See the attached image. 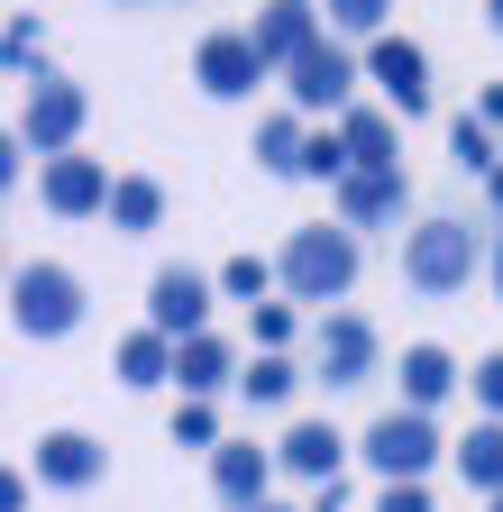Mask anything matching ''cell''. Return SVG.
Instances as JSON below:
<instances>
[{
	"mask_svg": "<svg viewBox=\"0 0 503 512\" xmlns=\"http://www.w3.org/2000/svg\"><path fill=\"white\" fill-rule=\"evenodd\" d=\"M403 284L412 293H467L476 284V220H458V211L421 220L403 238Z\"/></svg>",
	"mask_w": 503,
	"mask_h": 512,
	"instance_id": "obj_1",
	"label": "cell"
},
{
	"mask_svg": "<svg viewBox=\"0 0 503 512\" xmlns=\"http://www.w3.org/2000/svg\"><path fill=\"white\" fill-rule=\"evenodd\" d=\"M275 275L293 284V302H339L357 284V229H293L284 256H275Z\"/></svg>",
	"mask_w": 503,
	"mask_h": 512,
	"instance_id": "obj_2",
	"label": "cell"
},
{
	"mask_svg": "<svg viewBox=\"0 0 503 512\" xmlns=\"http://www.w3.org/2000/svg\"><path fill=\"white\" fill-rule=\"evenodd\" d=\"M10 320H19V339H65L83 330V275L74 266H19L10 275Z\"/></svg>",
	"mask_w": 503,
	"mask_h": 512,
	"instance_id": "obj_3",
	"label": "cell"
},
{
	"mask_svg": "<svg viewBox=\"0 0 503 512\" xmlns=\"http://www.w3.org/2000/svg\"><path fill=\"white\" fill-rule=\"evenodd\" d=\"M357 458L385 476V485H421V476H430V458H439V430H430V412H385V421L366 430Z\"/></svg>",
	"mask_w": 503,
	"mask_h": 512,
	"instance_id": "obj_4",
	"label": "cell"
},
{
	"mask_svg": "<svg viewBox=\"0 0 503 512\" xmlns=\"http://www.w3.org/2000/svg\"><path fill=\"white\" fill-rule=\"evenodd\" d=\"M74 128H83V83L37 74V83H28V110H19V138H28L37 156H74Z\"/></svg>",
	"mask_w": 503,
	"mask_h": 512,
	"instance_id": "obj_5",
	"label": "cell"
},
{
	"mask_svg": "<svg viewBox=\"0 0 503 512\" xmlns=\"http://www.w3.org/2000/svg\"><path fill=\"white\" fill-rule=\"evenodd\" d=\"M193 83H202L211 101H247V92L266 83V55H257V37H247V28L202 37V55H193Z\"/></svg>",
	"mask_w": 503,
	"mask_h": 512,
	"instance_id": "obj_6",
	"label": "cell"
},
{
	"mask_svg": "<svg viewBox=\"0 0 503 512\" xmlns=\"http://www.w3.org/2000/svg\"><path fill=\"white\" fill-rule=\"evenodd\" d=\"M284 92H293V110H357L348 92H357V55L339 46V37H321V46H311L302 64H293V74H284Z\"/></svg>",
	"mask_w": 503,
	"mask_h": 512,
	"instance_id": "obj_7",
	"label": "cell"
},
{
	"mask_svg": "<svg viewBox=\"0 0 503 512\" xmlns=\"http://www.w3.org/2000/svg\"><path fill=\"white\" fill-rule=\"evenodd\" d=\"M403 211H412L403 165H357V174L339 183V229H385V220H403Z\"/></svg>",
	"mask_w": 503,
	"mask_h": 512,
	"instance_id": "obj_8",
	"label": "cell"
},
{
	"mask_svg": "<svg viewBox=\"0 0 503 512\" xmlns=\"http://www.w3.org/2000/svg\"><path fill=\"white\" fill-rule=\"evenodd\" d=\"M202 320H211V284H202L193 266H165V275L147 284V330H165L174 348L202 339Z\"/></svg>",
	"mask_w": 503,
	"mask_h": 512,
	"instance_id": "obj_9",
	"label": "cell"
},
{
	"mask_svg": "<svg viewBox=\"0 0 503 512\" xmlns=\"http://www.w3.org/2000/svg\"><path fill=\"white\" fill-rule=\"evenodd\" d=\"M247 37H257L266 74H275V64L293 74V64H302L311 46H321V10H311V0H266V10H257V28H247Z\"/></svg>",
	"mask_w": 503,
	"mask_h": 512,
	"instance_id": "obj_10",
	"label": "cell"
},
{
	"mask_svg": "<svg viewBox=\"0 0 503 512\" xmlns=\"http://www.w3.org/2000/svg\"><path fill=\"white\" fill-rule=\"evenodd\" d=\"M366 74L385 83V101H394L403 119L430 110V55H421L412 37H375V46H366Z\"/></svg>",
	"mask_w": 503,
	"mask_h": 512,
	"instance_id": "obj_11",
	"label": "cell"
},
{
	"mask_svg": "<svg viewBox=\"0 0 503 512\" xmlns=\"http://www.w3.org/2000/svg\"><path fill=\"white\" fill-rule=\"evenodd\" d=\"M37 192H46V211H65V220L110 211V174H101V156H46Z\"/></svg>",
	"mask_w": 503,
	"mask_h": 512,
	"instance_id": "obj_12",
	"label": "cell"
},
{
	"mask_svg": "<svg viewBox=\"0 0 503 512\" xmlns=\"http://www.w3.org/2000/svg\"><path fill=\"white\" fill-rule=\"evenodd\" d=\"M339 458H348V439H339L330 421H293V430L275 439V467L302 476V485H339Z\"/></svg>",
	"mask_w": 503,
	"mask_h": 512,
	"instance_id": "obj_13",
	"label": "cell"
},
{
	"mask_svg": "<svg viewBox=\"0 0 503 512\" xmlns=\"http://www.w3.org/2000/svg\"><path fill=\"white\" fill-rule=\"evenodd\" d=\"M266 476H275V448H257V439H220V448H211V485H220V503L257 512V503H266Z\"/></svg>",
	"mask_w": 503,
	"mask_h": 512,
	"instance_id": "obj_14",
	"label": "cell"
},
{
	"mask_svg": "<svg viewBox=\"0 0 503 512\" xmlns=\"http://www.w3.org/2000/svg\"><path fill=\"white\" fill-rule=\"evenodd\" d=\"M321 375L330 384H366L375 375V330L357 311H321Z\"/></svg>",
	"mask_w": 503,
	"mask_h": 512,
	"instance_id": "obj_15",
	"label": "cell"
},
{
	"mask_svg": "<svg viewBox=\"0 0 503 512\" xmlns=\"http://www.w3.org/2000/svg\"><path fill=\"white\" fill-rule=\"evenodd\" d=\"M101 439H83V430H46L37 439V476L46 485H65V494H83V485H101Z\"/></svg>",
	"mask_w": 503,
	"mask_h": 512,
	"instance_id": "obj_16",
	"label": "cell"
},
{
	"mask_svg": "<svg viewBox=\"0 0 503 512\" xmlns=\"http://www.w3.org/2000/svg\"><path fill=\"white\" fill-rule=\"evenodd\" d=\"M174 384H183V403H211L220 394V384H238V357H229V339H183L174 348Z\"/></svg>",
	"mask_w": 503,
	"mask_h": 512,
	"instance_id": "obj_17",
	"label": "cell"
},
{
	"mask_svg": "<svg viewBox=\"0 0 503 512\" xmlns=\"http://www.w3.org/2000/svg\"><path fill=\"white\" fill-rule=\"evenodd\" d=\"M449 384H458V357H449V348H430V339L403 348V412H430Z\"/></svg>",
	"mask_w": 503,
	"mask_h": 512,
	"instance_id": "obj_18",
	"label": "cell"
},
{
	"mask_svg": "<svg viewBox=\"0 0 503 512\" xmlns=\"http://www.w3.org/2000/svg\"><path fill=\"white\" fill-rule=\"evenodd\" d=\"M458 476H467V485H476L485 503L503 494V421H476V430L458 439Z\"/></svg>",
	"mask_w": 503,
	"mask_h": 512,
	"instance_id": "obj_19",
	"label": "cell"
},
{
	"mask_svg": "<svg viewBox=\"0 0 503 512\" xmlns=\"http://www.w3.org/2000/svg\"><path fill=\"white\" fill-rule=\"evenodd\" d=\"M156 220H165V183H156V174H119V183H110V229L138 238V229H156Z\"/></svg>",
	"mask_w": 503,
	"mask_h": 512,
	"instance_id": "obj_20",
	"label": "cell"
},
{
	"mask_svg": "<svg viewBox=\"0 0 503 512\" xmlns=\"http://www.w3.org/2000/svg\"><path fill=\"white\" fill-rule=\"evenodd\" d=\"M174 375V339L165 330H129L119 339V384H165Z\"/></svg>",
	"mask_w": 503,
	"mask_h": 512,
	"instance_id": "obj_21",
	"label": "cell"
},
{
	"mask_svg": "<svg viewBox=\"0 0 503 512\" xmlns=\"http://www.w3.org/2000/svg\"><path fill=\"white\" fill-rule=\"evenodd\" d=\"M339 138H348L357 165H394V110H366V101H357V110L339 119Z\"/></svg>",
	"mask_w": 503,
	"mask_h": 512,
	"instance_id": "obj_22",
	"label": "cell"
},
{
	"mask_svg": "<svg viewBox=\"0 0 503 512\" xmlns=\"http://www.w3.org/2000/svg\"><path fill=\"white\" fill-rule=\"evenodd\" d=\"M302 147H311V138H302V119H293V110L257 119V165H266V174H302Z\"/></svg>",
	"mask_w": 503,
	"mask_h": 512,
	"instance_id": "obj_23",
	"label": "cell"
},
{
	"mask_svg": "<svg viewBox=\"0 0 503 512\" xmlns=\"http://www.w3.org/2000/svg\"><path fill=\"white\" fill-rule=\"evenodd\" d=\"M293 384H302L293 357H247V366H238V394H247V403H284Z\"/></svg>",
	"mask_w": 503,
	"mask_h": 512,
	"instance_id": "obj_24",
	"label": "cell"
},
{
	"mask_svg": "<svg viewBox=\"0 0 503 512\" xmlns=\"http://www.w3.org/2000/svg\"><path fill=\"white\" fill-rule=\"evenodd\" d=\"M449 147H458V165H467V174H494V128H485L476 110H458V119H449Z\"/></svg>",
	"mask_w": 503,
	"mask_h": 512,
	"instance_id": "obj_25",
	"label": "cell"
},
{
	"mask_svg": "<svg viewBox=\"0 0 503 512\" xmlns=\"http://www.w3.org/2000/svg\"><path fill=\"white\" fill-rule=\"evenodd\" d=\"M394 0H330V37H385Z\"/></svg>",
	"mask_w": 503,
	"mask_h": 512,
	"instance_id": "obj_26",
	"label": "cell"
},
{
	"mask_svg": "<svg viewBox=\"0 0 503 512\" xmlns=\"http://www.w3.org/2000/svg\"><path fill=\"white\" fill-rule=\"evenodd\" d=\"M220 284H229L247 311H257V302H266V284H275V266H266V256H229V266H220Z\"/></svg>",
	"mask_w": 503,
	"mask_h": 512,
	"instance_id": "obj_27",
	"label": "cell"
},
{
	"mask_svg": "<svg viewBox=\"0 0 503 512\" xmlns=\"http://www.w3.org/2000/svg\"><path fill=\"white\" fill-rule=\"evenodd\" d=\"M293 339V302H257V357H284Z\"/></svg>",
	"mask_w": 503,
	"mask_h": 512,
	"instance_id": "obj_28",
	"label": "cell"
},
{
	"mask_svg": "<svg viewBox=\"0 0 503 512\" xmlns=\"http://www.w3.org/2000/svg\"><path fill=\"white\" fill-rule=\"evenodd\" d=\"M174 439H183V448H220V421H211V403H183V412H174Z\"/></svg>",
	"mask_w": 503,
	"mask_h": 512,
	"instance_id": "obj_29",
	"label": "cell"
},
{
	"mask_svg": "<svg viewBox=\"0 0 503 512\" xmlns=\"http://www.w3.org/2000/svg\"><path fill=\"white\" fill-rule=\"evenodd\" d=\"M476 403H485V412H503V348H494V357H476Z\"/></svg>",
	"mask_w": 503,
	"mask_h": 512,
	"instance_id": "obj_30",
	"label": "cell"
},
{
	"mask_svg": "<svg viewBox=\"0 0 503 512\" xmlns=\"http://www.w3.org/2000/svg\"><path fill=\"white\" fill-rule=\"evenodd\" d=\"M375 512H430V494H421V485H385V494H375Z\"/></svg>",
	"mask_w": 503,
	"mask_h": 512,
	"instance_id": "obj_31",
	"label": "cell"
},
{
	"mask_svg": "<svg viewBox=\"0 0 503 512\" xmlns=\"http://www.w3.org/2000/svg\"><path fill=\"white\" fill-rule=\"evenodd\" d=\"M476 119H485V128H503V83H485V101H476Z\"/></svg>",
	"mask_w": 503,
	"mask_h": 512,
	"instance_id": "obj_32",
	"label": "cell"
},
{
	"mask_svg": "<svg viewBox=\"0 0 503 512\" xmlns=\"http://www.w3.org/2000/svg\"><path fill=\"white\" fill-rule=\"evenodd\" d=\"M485 202H494V211H503V165H494V174H485Z\"/></svg>",
	"mask_w": 503,
	"mask_h": 512,
	"instance_id": "obj_33",
	"label": "cell"
},
{
	"mask_svg": "<svg viewBox=\"0 0 503 512\" xmlns=\"http://www.w3.org/2000/svg\"><path fill=\"white\" fill-rule=\"evenodd\" d=\"M485 266H494V293H503V229H494V256H485Z\"/></svg>",
	"mask_w": 503,
	"mask_h": 512,
	"instance_id": "obj_34",
	"label": "cell"
},
{
	"mask_svg": "<svg viewBox=\"0 0 503 512\" xmlns=\"http://www.w3.org/2000/svg\"><path fill=\"white\" fill-rule=\"evenodd\" d=\"M485 10H494V28H503V0H485Z\"/></svg>",
	"mask_w": 503,
	"mask_h": 512,
	"instance_id": "obj_35",
	"label": "cell"
},
{
	"mask_svg": "<svg viewBox=\"0 0 503 512\" xmlns=\"http://www.w3.org/2000/svg\"><path fill=\"white\" fill-rule=\"evenodd\" d=\"M485 512H503V494H494V503H485Z\"/></svg>",
	"mask_w": 503,
	"mask_h": 512,
	"instance_id": "obj_36",
	"label": "cell"
},
{
	"mask_svg": "<svg viewBox=\"0 0 503 512\" xmlns=\"http://www.w3.org/2000/svg\"><path fill=\"white\" fill-rule=\"evenodd\" d=\"M257 512H284V503H257Z\"/></svg>",
	"mask_w": 503,
	"mask_h": 512,
	"instance_id": "obj_37",
	"label": "cell"
}]
</instances>
